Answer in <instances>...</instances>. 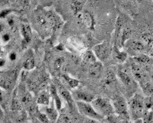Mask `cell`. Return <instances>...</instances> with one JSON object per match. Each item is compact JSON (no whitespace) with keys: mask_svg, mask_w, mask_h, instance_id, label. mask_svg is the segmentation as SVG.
<instances>
[{"mask_svg":"<svg viewBox=\"0 0 153 123\" xmlns=\"http://www.w3.org/2000/svg\"><path fill=\"white\" fill-rule=\"evenodd\" d=\"M96 112L102 117H106L115 114L112 101L106 98H95L91 102Z\"/></svg>","mask_w":153,"mask_h":123,"instance_id":"obj_2","label":"cell"},{"mask_svg":"<svg viewBox=\"0 0 153 123\" xmlns=\"http://www.w3.org/2000/svg\"><path fill=\"white\" fill-rule=\"evenodd\" d=\"M78 18L90 29H93L95 27V19L93 15L88 11H82L77 15Z\"/></svg>","mask_w":153,"mask_h":123,"instance_id":"obj_14","label":"cell"},{"mask_svg":"<svg viewBox=\"0 0 153 123\" xmlns=\"http://www.w3.org/2000/svg\"><path fill=\"white\" fill-rule=\"evenodd\" d=\"M75 105L78 112L87 118L94 119L99 121H102L104 119V117L96 112L91 103L76 101H75Z\"/></svg>","mask_w":153,"mask_h":123,"instance_id":"obj_4","label":"cell"},{"mask_svg":"<svg viewBox=\"0 0 153 123\" xmlns=\"http://www.w3.org/2000/svg\"><path fill=\"white\" fill-rule=\"evenodd\" d=\"M44 113L46 114V116L48 117V119L51 122H54L58 119L59 117V110H57L56 107H48V106H46L44 107Z\"/></svg>","mask_w":153,"mask_h":123,"instance_id":"obj_20","label":"cell"},{"mask_svg":"<svg viewBox=\"0 0 153 123\" xmlns=\"http://www.w3.org/2000/svg\"><path fill=\"white\" fill-rule=\"evenodd\" d=\"M111 101L114 106L115 114L119 116L122 120H128L130 119L128 105L124 97L117 95Z\"/></svg>","mask_w":153,"mask_h":123,"instance_id":"obj_3","label":"cell"},{"mask_svg":"<svg viewBox=\"0 0 153 123\" xmlns=\"http://www.w3.org/2000/svg\"><path fill=\"white\" fill-rule=\"evenodd\" d=\"M62 78H63V79L65 81V82L67 83V84L69 86V88H71L72 89L74 90L76 89V88H77L79 83H80V82H79L78 80L73 78L69 76V75H67V74L62 75Z\"/></svg>","mask_w":153,"mask_h":123,"instance_id":"obj_22","label":"cell"},{"mask_svg":"<svg viewBox=\"0 0 153 123\" xmlns=\"http://www.w3.org/2000/svg\"><path fill=\"white\" fill-rule=\"evenodd\" d=\"M64 64V59L63 57H58L56 60L53 62V69L56 71H60L62 70V67H63Z\"/></svg>","mask_w":153,"mask_h":123,"instance_id":"obj_28","label":"cell"},{"mask_svg":"<svg viewBox=\"0 0 153 123\" xmlns=\"http://www.w3.org/2000/svg\"><path fill=\"white\" fill-rule=\"evenodd\" d=\"M8 59L10 61H11L12 62H15L17 59V54L15 51H12L9 54V56H8Z\"/></svg>","mask_w":153,"mask_h":123,"instance_id":"obj_32","label":"cell"},{"mask_svg":"<svg viewBox=\"0 0 153 123\" xmlns=\"http://www.w3.org/2000/svg\"><path fill=\"white\" fill-rule=\"evenodd\" d=\"M49 92L51 93V96L53 102H54L55 107L59 111L61 110L62 108V101L61 99V96L57 91L56 86L55 84H51L49 86Z\"/></svg>","mask_w":153,"mask_h":123,"instance_id":"obj_15","label":"cell"},{"mask_svg":"<svg viewBox=\"0 0 153 123\" xmlns=\"http://www.w3.org/2000/svg\"><path fill=\"white\" fill-rule=\"evenodd\" d=\"M36 117L38 119V120L41 121L42 123H49V119H48V117L46 116V114L44 112H41L39 110L38 111V112L36 114Z\"/></svg>","mask_w":153,"mask_h":123,"instance_id":"obj_29","label":"cell"},{"mask_svg":"<svg viewBox=\"0 0 153 123\" xmlns=\"http://www.w3.org/2000/svg\"><path fill=\"white\" fill-rule=\"evenodd\" d=\"M117 75L121 82L128 89H132L135 87V79L132 75L131 72H128L125 69H119L117 72Z\"/></svg>","mask_w":153,"mask_h":123,"instance_id":"obj_7","label":"cell"},{"mask_svg":"<svg viewBox=\"0 0 153 123\" xmlns=\"http://www.w3.org/2000/svg\"><path fill=\"white\" fill-rule=\"evenodd\" d=\"M134 62L139 65H142V66H147V65H150L153 64V58L150 57L149 55L143 54H141L140 55L135 56L133 58Z\"/></svg>","mask_w":153,"mask_h":123,"instance_id":"obj_17","label":"cell"},{"mask_svg":"<svg viewBox=\"0 0 153 123\" xmlns=\"http://www.w3.org/2000/svg\"><path fill=\"white\" fill-rule=\"evenodd\" d=\"M134 123H143V121H142V119H138L137 120H134Z\"/></svg>","mask_w":153,"mask_h":123,"instance_id":"obj_36","label":"cell"},{"mask_svg":"<svg viewBox=\"0 0 153 123\" xmlns=\"http://www.w3.org/2000/svg\"><path fill=\"white\" fill-rule=\"evenodd\" d=\"M83 61L85 63H88L89 65L93 63V62L98 61V59H97L96 56L94 54L93 51H88L85 53L84 56H83Z\"/></svg>","mask_w":153,"mask_h":123,"instance_id":"obj_23","label":"cell"},{"mask_svg":"<svg viewBox=\"0 0 153 123\" xmlns=\"http://www.w3.org/2000/svg\"><path fill=\"white\" fill-rule=\"evenodd\" d=\"M72 96L74 100H75V101H79L89 102V103H91L95 98L93 93L89 92L88 91L83 89H77V88L74 90Z\"/></svg>","mask_w":153,"mask_h":123,"instance_id":"obj_9","label":"cell"},{"mask_svg":"<svg viewBox=\"0 0 153 123\" xmlns=\"http://www.w3.org/2000/svg\"><path fill=\"white\" fill-rule=\"evenodd\" d=\"M115 80H116V77L114 72H112L111 70H108L106 72L105 75V79H104V83H105V86H108L111 83L115 82Z\"/></svg>","mask_w":153,"mask_h":123,"instance_id":"obj_26","label":"cell"},{"mask_svg":"<svg viewBox=\"0 0 153 123\" xmlns=\"http://www.w3.org/2000/svg\"><path fill=\"white\" fill-rule=\"evenodd\" d=\"M142 119L143 123H153V110H145Z\"/></svg>","mask_w":153,"mask_h":123,"instance_id":"obj_25","label":"cell"},{"mask_svg":"<svg viewBox=\"0 0 153 123\" xmlns=\"http://www.w3.org/2000/svg\"><path fill=\"white\" fill-rule=\"evenodd\" d=\"M102 72H103V65L102 62L99 60L89 65L88 74L92 78H99L101 76Z\"/></svg>","mask_w":153,"mask_h":123,"instance_id":"obj_11","label":"cell"},{"mask_svg":"<svg viewBox=\"0 0 153 123\" xmlns=\"http://www.w3.org/2000/svg\"><path fill=\"white\" fill-rule=\"evenodd\" d=\"M84 123H101V121L96 120V119H94L88 118L85 121Z\"/></svg>","mask_w":153,"mask_h":123,"instance_id":"obj_34","label":"cell"},{"mask_svg":"<svg viewBox=\"0 0 153 123\" xmlns=\"http://www.w3.org/2000/svg\"><path fill=\"white\" fill-rule=\"evenodd\" d=\"M130 118L133 120L141 119L145 111V98L140 93H135L128 101Z\"/></svg>","mask_w":153,"mask_h":123,"instance_id":"obj_1","label":"cell"},{"mask_svg":"<svg viewBox=\"0 0 153 123\" xmlns=\"http://www.w3.org/2000/svg\"><path fill=\"white\" fill-rule=\"evenodd\" d=\"M18 77V71L17 70H9L1 74V87L4 91H11L15 86Z\"/></svg>","mask_w":153,"mask_h":123,"instance_id":"obj_5","label":"cell"},{"mask_svg":"<svg viewBox=\"0 0 153 123\" xmlns=\"http://www.w3.org/2000/svg\"><path fill=\"white\" fill-rule=\"evenodd\" d=\"M20 31H21L22 36V47L25 48L32 40V31H31L30 25L26 23L22 24L20 27Z\"/></svg>","mask_w":153,"mask_h":123,"instance_id":"obj_12","label":"cell"},{"mask_svg":"<svg viewBox=\"0 0 153 123\" xmlns=\"http://www.w3.org/2000/svg\"><path fill=\"white\" fill-rule=\"evenodd\" d=\"M55 85L56 86L57 91L59 93L60 96L68 104L69 107H72L73 104H74V98H73L72 94H71V93L68 91V89L59 81H56Z\"/></svg>","mask_w":153,"mask_h":123,"instance_id":"obj_10","label":"cell"},{"mask_svg":"<svg viewBox=\"0 0 153 123\" xmlns=\"http://www.w3.org/2000/svg\"><path fill=\"white\" fill-rule=\"evenodd\" d=\"M71 9L73 11V13L77 16L82 12V4L79 1L74 0L71 4Z\"/></svg>","mask_w":153,"mask_h":123,"instance_id":"obj_24","label":"cell"},{"mask_svg":"<svg viewBox=\"0 0 153 123\" xmlns=\"http://www.w3.org/2000/svg\"><path fill=\"white\" fill-rule=\"evenodd\" d=\"M137 1H138V2H142V0H137Z\"/></svg>","mask_w":153,"mask_h":123,"instance_id":"obj_38","label":"cell"},{"mask_svg":"<svg viewBox=\"0 0 153 123\" xmlns=\"http://www.w3.org/2000/svg\"><path fill=\"white\" fill-rule=\"evenodd\" d=\"M12 12H13V10H10V9H7V10H2V11H1V18H7V17L8 15L12 13Z\"/></svg>","mask_w":153,"mask_h":123,"instance_id":"obj_33","label":"cell"},{"mask_svg":"<svg viewBox=\"0 0 153 123\" xmlns=\"http://www.w3.org/2000/svg\"><path fill=\"white\" fill-rule=\"evenodd\" d=\"M35 66H36V62H35L33 54L32 51H30L27 53V56H26L25 60L22 63V67L25 70L30 71L34 69Z\"/></svg>","mask_w":153,"mask_h":123,"instance_id":"obj_18","label":"cell"},{"mask_svg":"<svg viewBox=\"0 0 153 123\" xmlns=\"http://www.w3.org/2000/svg\"><path fill=\"white\" fill-rule=\"evenodd\" d=\"M131 72L134 78L139 83L149 78L147 72L144 69V67L134 62H132L131 65Z\"/></svg>","mask_w":153,"mask_h":123,"instance_id":"obj_8","label":"cell"},{"mask_svg":"<svg viewBox=\"0 0 153 123\" xmlns=\"http://www.w3.org/2000/svg\"><path fill=\"white\" fill-rule=\"evenodd\" d=\"M10 38H11V36H10V34H7V33H4L1 35V41L4 44H6V43H8L10 41Z\"/></svg>","mask_w":153,"mask_h":123,"instance_id":"obj_31","label":"cell"},{"mask_svg":"<svg viewBox=\"0 0 153 123\" xmlns=\"http://www.w3.org/2000/svg\"><path fill=\"white\" fill-rule=\"evenodd\" d=\"M51 93H50L49 91H46V90H42L38 93V96L37 98V102L38 104L41 106H48L50 104L51 102Z\"/></svg>","mask_w":153,"mask_h":123,"instance_id":"obj_16","label":"cell"},{"mask_svg":"<svg viewBox=\"0 0 153 123\" xmlns=\"http://www.w3.org/2000/svg\"><path fill=\"white\" fill-rule=\"evenodd\" d=\"M105 123H122L123 121L118 115L116 114H111V115L108 116V117H105Z\"/></svg>","mask_w":153,"mask_h":123,"instance_id":"obj_27","label":"cell"},{"mask_svg":"<svg viewBox=\"0 0 153 123\" xmlns=\"http://www.w3.org/2000/svg\"><path fill=\"white\" fill-rule=\"evenodd\" d=\"M126 46L130 51L135 53L142 54V52L147 50L145 44L143 42L136 40H129L126 43ZM125 44V45H126Z\"/></svg>","mask_w":153,"mask_h":123,"instance_id":"obj_13","label":"cell"},{"mask_svg":"<svg viewBox=\"0 0 153 123\" xmlns=\"http://www.w3.org/2000/svg\"><path fill=\"white\" fill-rule=\"evenodd\" d=\"M93 51L98 60L100 62L106 60L112 53V49H111L110 45L107 42H103L102 44L96 45L93 48Z\"/></svg>","mask_w":153,"mask_h":123,"instance_id":"obj_6","label":"cell"},{"mask_svg":"<svg viewBox=\"0 0 153 123\" xmlns=\"http://www.w3.org/2000/svg\"><path fill=\"white\" fill-rule=\"evenodd\" d=\"M113 54H114V60L119 63L124 62L128 57L127 53L126 51H121L119 49V47L116 46H114V48H113Z\"/></svg>","mask_w":153,"mask_h":123,"instance_id":"obj_19","label":"cell"},{"mask_svg":"<svg viewBox=\"0 0 153 123\" xmlns=\"http://www.w3.org/2000/svg\"><path fill=\"white\" fill-rule=\"evenodd\" d=\"M16 1L22 7H26L30 4V0H16Z\"/></svg>","mask_w":153,"mask_h":123,"instance_id":"obj_30","label":"cell"},{"mask_svg":"<svg viewBox=\"0 0 153 123\" xmlns=\"http://www.w3.org/2000/svg\"><path fill=\"white\" fill-rule=\"evenodd\" d=\"M140 86L142 88V91L147 96H150L153 93V84L151 81L148 79H146L142 82L140 83Z\"/></svg>","mask_w":153,"mask_h":123,"instance_id":"obj_21","label":"cell"},{"mask_svg":"<svg viewBox=\"0 0 153 123\" xmlns=\"http://www.w3.org/2000/svg\"><path fill=\"white\" fill-rule=\"evenodd\" d=\"M151 78H152V79H153V67L152 70V72H151Z\"/></svg>","mask_w":153,"mask_h":123,"instance_id":"obj_37","label":"cell"},{"mask_svg":"<svg viewBox=\"0 0 153 123\" xmlns=\"http://www.w3.org/2000/svg\"><path fill=\"white\" fill-rule=\"evenodd\" d=\"M8 25L9 26L13 27L14 25H15V20H14L13 18H8Z\"/></svg>","mask_w":153,"mask_h":123,"instance_id":"obj_35","label":"cell"}]
</instances>
